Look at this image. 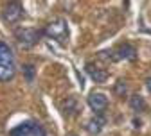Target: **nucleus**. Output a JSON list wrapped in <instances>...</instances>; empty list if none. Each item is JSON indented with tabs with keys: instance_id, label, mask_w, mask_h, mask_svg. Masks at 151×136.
<instances>
[{
	"instance_id": "nucleus-1",
	"label": "nucleus",
	"mask_w": 151,
	"mask_h": 136,
	"mask_svg": "<svg viewBox=\"0 0 151 136\" xmlns=\"http://www.w3.org/2000/svg\"><path fill=\"white\" fill-rule=\"evenodd\" d=\"M16 73L14 56L9 45L0 41V81H11Z\"/></svg>"
},
{
	"instance_id": "nucleus-2",
	"label": "nucleus",
	"mask_w": 151,
	"mask_h": 136,
	"mask_svg": "<svg viewBox=\"0 0 151 136\" xmlns=\"http://www.w3.org/2000/svg\"><path fill=\"white\" fill-rule=\"evenodd\" d=\"M43 34L47 38H50V40H54L56 43L67 45V41H68V25H67V22L63 18H56V20H52L45 27Z\"/></svg>"
},
{
	"instance_id": "nucleus-3",
	"label": "nucleus",
	"mask_w": 151,
	"mask_h": 136,
	"mask_svg": "<svg viewBox=\"0 0 151 136\" xmlns=\"http://www.w3.org/2000/svg\"><path fill=\"white\" fill-rule=\"evenodd\" d=\"M9 136H47V132L38 122H24L14 127Z\"/></svg>"
},
{
	"instance_id": "nucleus-4",
	"label": "nucleus",
	"mask_w": 151,
	"mask_h": 136,
	"mask_svg": "<svg viewBox=\"0 0 151 136\" xmlns=\"http://www.w3.org/2000/svg\"><path fill=\"white\" fill-rule=\"evenodd\" d=\"M14 36H16L18 43H20L22 47L31 48V47H34L38 41H40L42 32H40V31H36V29H29V27H25V29H18V31L14 32Z\"/></svg>"
},
{
	"instance_id": "nucleus-5",
	"label": "nucleus",
	"mask_w": 151,
	"mask_h": 136,
	"mask_svg": "<svg viewBox=\"0 0 151 136\" xmlns=\"http://www.w3.org/2000/svg\"><path fill=\"white\" fill-rule=\"evenodd\" d=\"M24 16V7L18 0H11V2L6 6L4 9V20L9 22V23H16L20 22V18Z\"/></svg>"
},
{
	"instance_id": "nucleus-6",
	"label": "nucleus",
	"mask_w": 151,
	"mask_h": 136,
	"mask_svg": "<svg viewBox=\"0 0 151 136\" xmlns=\"http://www.w3.org/2000/svg\"><path fill=\"white\" fill-rule=\"evenodd\" d=\"M88 106H90V109L96 113V115H101V113L106 109V106H108L106 95L101 93V91H92V93L88 95Z\"/></svg>"
},
{
	"instance_id": "nucleus-7",
	"label": "nucleus",
	"mask_w": 151,
	"mask_h": 136,
	"mask_svg": "<svg viewBox=\"0 0 151 136\" xmlns=\"http://www.w3.org/2000/svg\"><path fill=\"white\" fill-rule=\"evenodd\" d=\"M85 70H86V73H88L90 79H92L93 83H97V84H103V83H106V79H108V72L103 70V68H99V66H96L93 63H86Z\"/></svg>"
},
{
	"instance_id": "nucleus-8",
	"label": "nucleus",
	"mask_w": 151,
	"mask_h": 136,
	"mask_svg": "<svg viewBox=\"0 0 151 136\" xmlns=\"http://www.w3.org/2000/svg\"><path fill=\"white\" fill-rule=\"evenodd\" d=\"M115 61H119V59H126V61H133L135 57H137V50H135V47L133 45H129V43H126V45H121L115 52Z\"/></svg>"
},
{
	"instance_id": "nucleus-9",
	"label": "nucleus",
	"mask_w": 151,
	"mask_h": 136,
	"mask_svg": "<svg viewBox=\"0 0 151 136\" xmlns=\"http://www.w3.org/2000/svg\"><path fill=\"white\" fill-rule=\"evenodd\" d=\"M103 127H104V118H103L101 115L93 116V118L86 124V131H88L90 134H99V132L103 131Z\"/></svg>"
},
{
	"instance_id": "nucleus-10",
	"label": "nucleus",
	"mask_w": 151,
	"mask_h": 136,
	"mask_svg": "<svg viewBox=\"0 0 151 136\" xmlns=\"http://www.w3.org/2000/svg\"><path fill=\"white\" fill-rule=\"evenodd\" d=\"M78 100L74 99V97H67V100L63 102V113L68 115V116H74L76 113H78Z\"/></svg>"
},
{
	"instance_id": "nucleus-11",
	"label": "nucleus",
	"mask_w": 151,
	"mask_h": 136,
	"mask_svg": "<svg viewBox=\"0 0 151 136\" xmlns=\"http://www.w3.org/2000/svg\"><path fill=\"white\" fill-rule=\"evenodd\" d=\"M129 106L133 108L135 111H144V109H146V100H144V97H140L139 93L131 95V97H129Z\"/></svg>"
},
{
	"instance_id": "nucleus-12",
	"label": "nucleus",
	"mask_w": 151,
	"mask_h": 136,
	"mask_svg": "<svg viewBox=\"0 0 151 136\" xmlns=\"http://www.w3.org/2000/svg\"><path fill=\"white\" fill-rule=\"evenodd\" d=\"M126 91H128V84H126V81H124V79H119V81L115 83V86H113V93H115L117 97H124Z\"/></svg>"
},
{
	"instance_id": "nucleus-13",
	"label": "nucleus",
	"mask_w": 151,
	"mask_h": 136,
	"mask_svg": "<svg viewBox=\"0 0 151 136\" xmlns=\"http://www.w3.org/2000/svg\"><path fill=\"white\" fill-rule=\"evenodd\" d=\"M24 73H25V79L29 83H32V79H34V65H25L24 66Z\"/></svg>"
},
{
	"instance_id": "nucleus-14",
	"label": "nucleus",
	"mask_w": 151,
	"mask_h": 136,
	"mask_svg": "<svg viewBox=\"0 0 151 136\" xmlns=\"http://www.w3.org/2000/svg\"><path fill=\"white\" fill-rule=\"evenodd\" d=\"M146 88H147V91L151 93V77H149V79H146Z\"/></svg>"
},
{
	"instance_id": "nucleus-15",
	"label": "nucleus",
	"mask_w": 151,
	"mask_h": 136,
	"mask_svg": "<svg viewBox=\"0 0 151 136\" xmlns=\"http://www.w3.org/2000/svg\"><path fill=\"white\" fill-rule=\"evenodd\" d=\"M68 136H78V134H68Z\"/></svg>"
}]
</instances>
